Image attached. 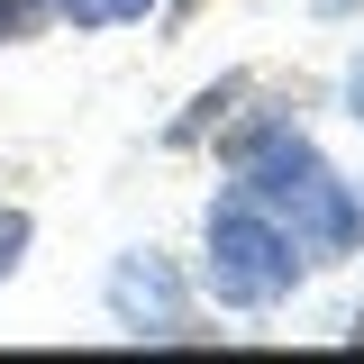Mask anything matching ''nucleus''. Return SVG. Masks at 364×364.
Listing matches in <instances>:
<instances>
[{
	"label": "nucleus",
	"instance_id": "1",
	"mask_svg": "<svg viewBox=\"0 0 364 364\" xmlns=\"http://www.w3.org/2000/svg\"><path fill=\"white\" fill-rule=\"evenodd\" d=\"M237 191H246V200H255V210H264V219L282 228L301 255H318V264L364 246V200L337 182V164H328V155H318L291 119L237 155Z\"/></svg>",
	"mask_w": 364,
	"mask_h": 364
},
{
	"label": "nucleus",
	"instance_id": "2",
	"mask_svg": "<svg viewBox=\"0 0 364 364\" xmlns=\"http://www.w3.org/2000/svg\"><path fill=\"white\" fill-rule=\"evenodd\" d=\"M200 246H210V255H200V282L219 291V310H273V301L301 282V246H291V237H282L246 191L210 200Z\"/></svg>",
	"mask_w": 364,
	"mask_h": 364
},
{
	"label": "nucleus",
	"instance_id": "3",
	"mask_svg": "<svg viewBox=\"0 0 364 364\" xmlns=\"http://www.w3.org/2000/svg\"><path fill=\"white\" fill-rule=\"evenodd\" d=\"M109 318L128 337H200L191 328V301H182V273L164 255H119L109 264Z\"/></svg>",
	"mask_w": 364,
	"mask_h": 364
},
{
	"label": "nucleus",
	"instance_id": "4",
	"mask_svg": "<svg viewBox=\"0 0 364 364\" xmlns=\"http://www.w3.org/2000/svg\"><path fill=\"white\" fill-rule=\"evenodd\" d=\"M237 100H246V73H228V82H210V91H200V100H191V109L173 119V128H164V146H200V136L219 128V119L237 109Z\"/></svg>",
	"mask_w": 364,
	"mask_h": 364
},
{
	"label": "nucleus",
	"instance_id": "5",
	"mask_svg": "<svg viewBox=\"0 0 364 364\" xmlns=\"http://www.w3.org/2000/svg\"><path fill=\"white\" fill-rule=\"evenodd\" d=\"M146 9H155V0H55V18H73V28H128Z\"/></svg>",
	"mask_w": 364,
	"mask_h": 364
},
{
	"label": "nucleus",
	"instance_id": "6",
	"mask_svg": "<svg viewBox=\"0 0 364 364\" xmlns=\"http://www.w3.org/2000/svg\"><path fill=\"white\" fill-rule=\"evenodd\" d=\"M46 18H55V0H0V46H28Z\"/></svg>",
	"mask_w": 364,
	"mask_h": 364
},
{
	"label": "nucleus",
	"instance_id": "7",
	"mask_svg": "<svg viewBox=\"0 0 364 364\" xmlns=\"http://www.w3.org/2000/svg\"><path fill=\"white\" fill-rule=\"evenodd\" d=\"M28 246H37V219H28V210H0V282L18 273V255H28Z\"/></svg>",
	"mask_w": 364,
	"mask_h": 364
},
{
	"label": "nucleus",
	"instance_id": "8",
	"mask_svg": "<svg viewBox=\"0 0 364 364\" xmlns=\"http://www.w3.org/2000/svg\"><path fill=\"white\" fill-rule=\"evenodd\" d=\"M346 119L364 128V55H355V73H346Z\"/></svg>",
	"mask_w": 364,
	"mask_h": 364
},
{
	"label": "nucleus",
	"instance_id": "9",
	"mask_svg": "<svg viewBox=\"0 0 364 364\" xmlns=\"http://www.w3.org/2000/svg\"><path fill=\"white\" fill-rule=\"evenodd\" d=\"M346 9H355V0H318V18H346Z\"/></svg>",
	"mask_w": 364,
	"mask_h": 364
},
{
	"label": "nucleus",
	"instance_id": "10",
	"mask_svg": "<svg viewBox=\"0 0 364 364\" xmlns=\"http://www.w3.org/2000/svg\"><path fill=\"white\" fill-rule=\"evenodd\" d=\"M173 18H200V0H173Z\"/></svg>",
	"mask_w": 364,
	"mask_h": 364
},
{
	"label": "nucleus",
	"instance_id": "11",
	"mask_svg": "<svg viewBox=\"0 0 364 364\" xmlns=\"http://www.w3.org/2000/svg\"><path fill=\"white\" fill-rule=\"evenodd\" d=\"M355 337H364V310H355Z\"/></svg>",
	"mask_w": 364,
	"mask_h": 364
}]
</instances>
